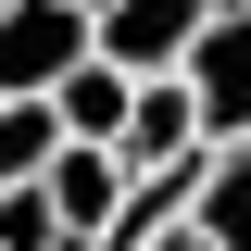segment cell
Instances as JSON below:
<instances>
[{
	"instance_id": "cell-6",
	"label": "cell",
	"mask_w": 251,
	"mask_h": 251,
	"mask_svg": "<svg viewBox=\"0 0 251 251\" xmlns=\"http://www.w3.org/2000/svg\"><path fill=\"white\" fill-rule=\"evenodd\" d=\"M188 239H201V251H251V151H214V163H201Z\"/></svg>"
},
{
	"instance_id": "cell-1",
	"label": "cell",
	"mask_w": 251,
	"mask_h": 251,
	"mask_svg": "<svg viewBox=\"0 0 251 251\" xmlns=\"http://www.w3.org/2000/svg\"><path fill=\"white\" fill-rule=\"evenodd\" d=\"M75 63H100L88 0H0V100H50Z\"/></svg>"
},
{
	"instance_id": "cell-9",
	"label": "cell",
	"mask_w": 251,
	"mask_h": 251,
	"mask_svg": "<svg viewBox=\"0 0 251 251\" xmlns=\"http://www.w3.org/2000/svg\"><path fill=\"white\" fill-rule=\"evenodd\" d=\"M151 251H201V239H188V226H176V239H151Z\"/></svg>"
},
{
	"instance_id": "cell-5",
	"label": "cell",
	"mask_w": 251,
	"mask_h": 251,
	"mask_svg": "<svg viewBox=\"0 0 251 251\" xmlns=\"http://www.w3.org/2000/svg\"><path fill=\"white\" fill-rule=\"evenodd\" d=\"M126 100H138V88H126L113 63H75V75L50 88V113H63V138H75V151H126Z\"/></svg>"
},
{
	"instance_id": "cell-8",
	"label": "cell",
	"mask_w": 251,
	"mask_h": 251,
	"mask_svg": "<svg viewBox=\"0 0 251 251\" xmlns=\"http://www.w3.org/2000/svg\"><path fill=\"white\" fill-rule=\"evenodd\" d=\"M0 251H75L50 214V188H0Z\"/></svg>"
},
{
	"instance_id": "cell-2",
	"label": "cell",
	"mask_w": 251,
	"mask_h": 251,
	"mask_svg": "<svg viewBox=\"0 0 251 251\" xmlns=\"http://www.w3.org/2000/svg\"><path fill=\"white\" fill-rule=\"evenodd\" d=\"M88 25H100V63H113L126 88H151V75H188L214 0H113V13H88Z\"/></svg>"
},
{
	"instance_id": "cell-7",
	"label": "cell",
	"mask_w": 251,
	"mask_h": 251,
	"mask_svg": "<svg viewBox=\"0 0 251 251\" xmlns=\"http://www.w3.org/2000/svg\"><path fill=\"white\" fill-rule=\"evenodd\" d=\"M63 163V113L50 100H0V188H38Z\"/></svg>"
},
{
	"instance_id": "cell-3",
	"label": "cell",
	"mask_w": 251,
	"mask_h": 251,
	"mask_svg": "<svg viewBox=\"0 0 251 251\" xmlns=\"http://www.w3.org/2000/svg\"><path fill=\"white\" fill-rule=\"evenodd\" d=\"M188 100H201V138H214V151H251V0L201 25V50H188Z\"/></svg>"
},
{
	"instance_id": "cell-4",
	"label": "cell",
	"mask_w": 251,
	"mask_h": 251,
	"mask_svg": "<svg viewBox=\"0 0 251 251\" xmlns=\"http://www.w3.org/2000/svg\"><path fill=\"white\" fill-rule=\"evenodd\" d=\"M38 188H50V214H63V239H75V251H100L138 176H126V151H75V138H63V163H50Z\"/></svg>"
}]
</instances>
